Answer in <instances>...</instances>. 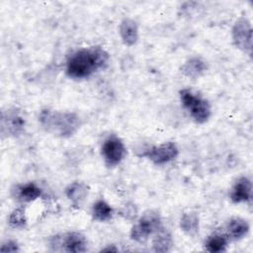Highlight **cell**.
Listing matches in <instances>:
<instances>
[{"mask_svg":"<svg viewBox=\"0 0 253 253\" xmlns=\"http://www.w3.org/2000/svg\"><path fill=\"white\" fill-rule=\"evenodd\" d=\"M109 53L101 46L82 47L73 51L66 59L65 73L70 79L80 80L104 69L109 62Z\"/></svg>","mask_w":253,"mask_h":253,"instance_id":"cell-1","label":"cell"},{"mask_svg":"<svg viewBox=\"0 0 253 253\" xmlns=\"http://www.w3.org/2000/svg\"><path fill=\"white\" fill-rule=\"evenodd\" d=\"M38 119L43 130L62 138L75 134L81 126V119L74 112L44 108L41 110Z\"/></svg>","mask_w":253,"mask_h":253,"instance_id":"cell-2","label":"cell"},{"mask_svg":"<svg viewBox=\"0 0 253 253\" xmlns=\"http://www.w3.org/2000/svg\"><path fill=\"white\" fill-rule=\"evenodd\" d=\"M179 97L183 108L189 113L193 121L199 125L207 123L211 116L210 102L201 94L189 88L181 89Z\"/></svg>","mask_w":253,"mask_h":253,"instance_id":"cell-3","label":"cell"},{"mask_svg":"<svg viewBox=\"0 0 253 253\" xmlns=\"http://www.w3.org/2000/svg\"><path fill=\"white\" fill-rule=\"evenodd\" d=\"M161 226L162 219L160 214L153 210H148L144 211L132 225L129 236L133 241L140 243L145 242Z\"/></svg>","mask_w":253,"mask_h":253,"instance_id":"cell-4","label":"cell"},{"mask_svg":"<svg viewBox=\"0 0 253 253\" xmlns=\"http://www.w3.org/2000/svg\"><path fill=\"white\" fill-rule=\"evenodd\" d=\"M86 237L78 231H69L56 234L49 239V247L52 251L82 253L87 250Z\"/></svg>","mask_w":253,"mask_h":253,"instance_id":"cell-5","label":"cell"},{"mask_svg":"<svg viewBox=\"0 0 253 253\" xmlns=\"http://www.w3.org/2000/svg\"><path fill=\"white\" fill-rule=\"evenodd\" d=\"M101 154L108 167H116L125 159L126 147L119 136L111 134L105 138L101 146Z\"/></svg>","mask_w":253,"mask_h":253,"instance_id":"cell-6","label":"cell"},{"mask_svg":"<svg viewBox=\"0 0 253 253\" xmlns=\"http://www.w3.org/2000/svg\"><path fill=\"white\" fill-rule=\"evenodd\" d=\"M26 119L17 108H9L1 114L2 136L17 137L25 131Z\"/></svg>","mask_w":253,"mask_h":253,"instance_id":"cell-7","label":"cell"},{"mask_svg":"<svg viewBox=\"0 0 253 253\" xmlns=\"http://www.w3.org/2000/svg\"><path fill=\"white\" fill-rule=\"evenodd\" d=\"M178 155L179 148L177 144L173 141H166L144 149L140 156L146 157L155 165H164L176 159Z\"/></svg>","mask_w":253,"mask_h":253,"instance_id":"cell-8","label":"cell"},{"mask_svg":"<svg viewBox=\"0 0 253 253\" xmlns=\"http://www.w3.org/2000/svg\"><path fill=\"white\" fill-rule=\"evenodd\" d=\"M231 37L234 45L251 56L252 53V26L248 19H238L231 30Z\"/></svg>","mask_w":253,"mask_h":253,"instance_id":"cell-9","label":"cell"},{"mask_svg":"<svg viewBox=\"0 0 253 253\" xmlns=\"http://www.w3.org/2000/svg\"><path fill=\"white\" fill-rule=\"evenodd\" d=\"M229 198L233 204L249 203L252 199V182L246 176L239 177L232 185Z\"/></svg>","mask_w":253,"mask_h":253,"instance_id":"cell-10","label":"cell"},{"mask_svg":"<svg viewBox=\"0 0 253 253\" xmlns=\"http://www.w3.org/2000/svg\"><path fill=\"white\" fill-rule=\"evenodd\" d=\"M11 194L14 199L21 203H32L42 196V190L37 183L27 182L15 185L11 189Z\"/></svg>","mask_w":253,"mask_h":253,"instance_id":"cell-11","label":"cell"},{"mask_svg":"<svg viewBox=\"0 0 253 253\" xmlns=\"http://www.w3.org/2000/svg\"><path fill=\"white\" fill-rule=\"evenodd\" d=\"M119 35L122 42L127 45L132 46L138 41V25L129 18H125L121 21L119 26Z\"/></svg>","mask_w":253,"mask_h":253,"instance_id":"cell-12","label":"cell"},{"mask_svg":"<svg viewBox=\"0 0 253 253\" xmlns=\"http://www.w3.org/2000/svg\"><path fill=\"white\" fill-rule=\"evenodd\" d=\"M250 230L248 221L242 217H232L225 225V234L229 239L238 240L245 237Z\"/></svg>","mask_w":253,"mask_h":253,"instance_id":"cell-13","label":"cell"},{"mask_svg":"<svg viewBox=\"0 0 253 253\" xmlns=\"http://www.w3.org/2000/svg\"><path fill=\"white\" fill-rule=\"evenodd\" d=\"M89 195V187L79 181L70 183L65 188V196L73 206H81Z\"/></svg>","mask_w":253,"mask_h":253,"instance_id":"cell-14","label":"cell"},{"mask_svg":"<svg viewBox=\"0 0 253 253\" xmlns=\"http://www.w3.org/2000/svg\"><path fill=\"white\" fill-rule=\"evenodd\" d=\"M207 69L208 65L206 61L198 56L190 57L181 67L182 73L191 79H197L201 77L207 71Z\"/></svg>","mask_w":253,"mask_h":253,"instance_id":"cell-15","label":"cell"},{"mask_svg":"<svg viewBox=\"0 0 253 253\" xmlns=\"http://www.w3.org/2000/svg\"><path fill=\"white\" fill-rule=\"evenodd\" d=\"M173 246V238L169 230L163 225L153 234L152 247L155 252H168Z\"/></svg>","mask_w":253,"mask_h":253,"instance_id":"cell-16","label":"cell"},{"mask_svg":"<svg viewBox=\"0 0 253 253\" xmlns=\"http://www.w3.org/2000/svg\"><path fill=\"white\" fill-rule=\"evenodd\" d=\"M229 238L224 232H213L207 237L204 246L208 252L219 253L226 250Z\"/></svg>","mask_w":253,"mask_h":253,"instance_id":"cell-17","label":"cell"},{"mask_svg":"<svg viewBox=\"0 0 253 253\" xmlns=\"http://www.w3.org/2000/svg\"><path fill=\"white\" fill-rule=\"evenodd\" d=\"M91 214L94 220L99 222H106L113 217L114 209L107 201L99 199L94 202L91 210Z\"/></svg>","mask_w":253,"mask_h":253,"instance_id":"cell-18","label":"cell"},{"mask_svg":"<svg viewBox=\"0 0 253 253\" xmlns=\"http://www.w3.org/2000/svg\"><path fill=\"white\" fill-rule=\"evenodd\" d=\"M180 228L189 236H195L200 230V217L196 211L184 212L180 217Z\"/></svg>","mask_w":253,"mask_h":253,"instance_id":"cell-19","label":"cell"},{"mask_svg":"<svg viewBox=\"0 0 253 253\" xmlns=\"http://www.w3.org/2000/svg\"><path fill=\"white\" fill-rule=\"evenodd\" d=\"M28 222L26 209L23 206L15 208L8 216V224L14 229H23Z\"/></svg>","mask_w":253,"mask_h":253,"instance_id":"cell-20","label":"cell"},{"mask_svg":"<svg viewBox=\"0 0 253 253\" xmlns=\"http://www.w3.org/2000/svg\"><path fill=\"white\" fill-rule=\"evenodd\" d=\"M0 251L2 253H7V252H18L20 251V246L16 240L13 239H8L5 242L2 243L0 247Z\"/></svg>","mask_w":253,"mask_h":253,"instance_id":"cell-21","label":"cell"},{"mask_svg":"<svg viewBox=\"0 0 253 253\" xmlns=\"http://www.w3.org/2000/svg\"><path fill=\"white\" fill-rule=\"evenodd\" d=\"M102 251H104V252H117L118 251V249L115 247V245H108V247H106V248H103L102 249Z\"/></svg>","mask_w":253,"mask_h":253,"instance_id":"cell-22","label":"cell"}]
</instances>
